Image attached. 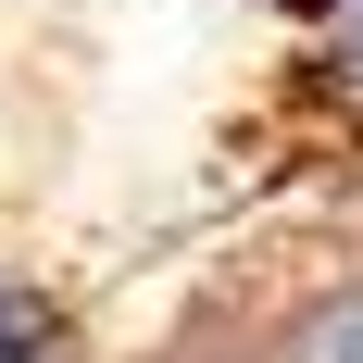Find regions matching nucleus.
Listing matches in <instances>:
<instances>
[{
  "mask_svg": "<svg viewBox=\"0 0 363 363\" xmlns=\"http://www.w3.org/2000/svg\"><path fill=\"white\" fill-rule=\"evenodd\" d=\"M263 363H363V276H326L301 289L276 326H263Z\"/></svg>",
  "mask_w": 363,
  "mask_h": 363,
  "instance_id": "1",
  "label": "nucleus"
},
{
  "mask_svg": "<svg viewBox=\"0 0 363 363\" xmlns=\"http://www.w3.org/2000/svg\"><path fill=\"white\" fill-rule=\"evenodd\" d=\"M301 88L338 125H363V0H313L301 13Z\"/></svg>",
  "mask_w": 363,
  "mask_h": 363,
  "instance_id": "2",
  "label": "nucleus"
},
{
  "mask_svg": "<svg viewBox=\"0 0 363 363\" xmlns=\"http://www.w3.org/2000/svg\"><path fill=\"white\" fill-rule=\"evenodd\" d=\"M0 363H75V313L38 289L26 263H0Z\"/></svg>",
  "mask_w": 363,
  "mask_h": 363,
  "instance_id": "3",
  "label": "nucleus"
}]
</instances>
